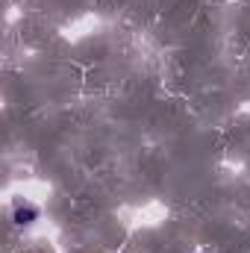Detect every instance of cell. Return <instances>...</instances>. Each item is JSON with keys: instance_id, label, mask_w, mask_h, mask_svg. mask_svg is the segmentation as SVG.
Segmentation results:
<instances>
[{"instance_id": "cell-1", "label": "cell", "mask_w": 250, "mask_h": 253, "mask_svg": "<svg viewBox=\"0 0 250 253\" xmlns=\"http://www.w3.org/2000/svg\"><path fill=\"white\" fill-rule=\"evenodd\" d=\"M12 218H15V224H21V227H27V224H33V221L39 218V209H36V206H18Z\"/></svg>"}]
</instances>
